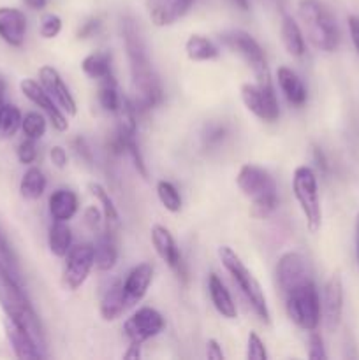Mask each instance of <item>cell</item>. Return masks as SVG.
<instances>
[{
	"mask_svg": "<svg viewBox=\"0 0 359 360\" xmlns=\"http://www.w3.org/2000/svg\"><path fill=\"white\" fill-rule=\"evenodd\" d=\"M165 320L160 313L150 306L136 309L123 323V333L129 343H146L164 330Z\"/></svg>",
	"mask_w": 359,
	"mask_h": 360,
	"instance_id": "cell-9",
	"label": "cell"
},
{
	"mask_svg": "<svg viewBox=\"0 0 359 360\" xmlns=\"http://www.w3.org/2000/svg\"><path fill=\"white\" fill-rule=\"evenodd\" d=\"M206 357L211 359V360H224V352H222V347L220 343H218L217 340H208L206 343Z\"/></svg>",
	"mask_w": 359,
	"mask_h": 360,
	"instance_id": "cell-47",
	"label": "cell"
},
{
	"mask_svg": "<svg viewBox=\"0 0 359 360\" xmlns=\"http://www.w3.org/2000/svg\"><path fill=\"white\" fill-rule=\"evenodd\" d=\"M196 0H144L146 14L151 23L158 28H165L182 20Z\"/></svg>",
	"mask_w": 359,
	"mask_h": 360,
	"instance_id": "cell-17",
	"label": "cell"
},
{
	"mask_svg": "<svg viewBox=\"0 0 359 360\" xmlns=\"http://www.w3.org/2000/svg\"><path fill=\"white\" fill-rule=\"evenodd\" d=\"M84 225L90 229L92 232H97L101 229L102 220H104V214H102V210L97 206H88L83 213Z\"/></svg>",
	"mask_w": 359,
	"mask_h": 360,
	"instance_id": "cell-43",
	"label": "cell"
},
{
	"mask_svg": "<svg viewBox=\"0 0 359 360\" xmlns=\"http://www.w3.org/2000/svg\"><path fill=\"white\" fill-rule=\"evenodd\" d=\"M284 299L285 311L292 323L308 333L317 330L322 315H320V295L312 278L284 294Z\"/></svg>",
	"mask_w": 359,
	"mask_h": 360,
	"instance_id": "cell-5",
	"label": "cell"
},
{
	"mask_svg": "<svg viewBox=\"0 0 359 360\" xmlns=\"http://www.w3.org/2000/svg\"><path fill=\"white\" fill-rule=\"evenodd\" d=\"M127 308H129V304H127L125 292H123V281H113L102 294L101 306H99V313H101L102 320L104 322H115L123 315Z\"/></svg>",
	"mask_w": 359,
	"mask_h": 360,
	"instance_id": "cell-23",
	"label": "cell"
},
{
	"mask_svg": "<svg viewBox=\"0 0 359 360\" xmlns=\"http://www.w3.org/2000/svg\"><path fill=\"white\" fill-rule=\"evenodd\" d=\"M46 185H48V179H46L44 172L39 167H28L25 171V174L21 176L20 181V193L23 199L27 200H37L44 195Z\"/></svg>",
	"mask_w": 359,
	"mask_h": 360,
	"instance_id": "cell-29",
	"label": "cell"
},
{
	"mask_svg": "<svg viewBox=\"0 0 359 360\" xmlns=\"http://www.w3.org/2000/svg\"><path fill=\"white\" fill-rule=\"evenodd\" d=\"M220 42L222 46L232 51L234 55H238L246 65L252 69L253 76L263 77L270 74V67H267L266 53L260 48L259 42L248 34V32L243 30H227L220 34Z\"/></svg>",
	"mask_w": 359,
	"mask_h": 360,
	"instance_id": "cell-7",
	"label": "cell"
},
{
	"mask_svg": "<svg viewBox=\"0 0 359 360\" xmlns=\"http://www.w3.org/2000/svg\"><path fill=\"white\" fill-rule=\"evenodd\" d=\"M239 94H241L245 108L256 118L267 123H273L280 118V104H278L271 74L256 77V83H243L239 88Z\"/></svg>",
	"mask_w": 359,
	"mask_h": 360,
	"instance_id": "cell-6",
	"label": "cell"
},
{
	"mask_svg": "<svg viewBox=\"0 0 359 360\" xmlns=\"http://www.w3.org/2000/svg\"><path fill=\"white\" fill-rule=\"evenodd\" d=\"M48 210L53 221H69L80 210V199L70 188H58L49 195Z\"/></svg>",
	"mask_w": 359,
	"mask_h": 360,
	"instance_id": "cell-22",
	"label": "cell"
},
{
	"mask_svg": "<svg viewBox=\"0 0 359 360\" xmlns=\"http://www.w3.org/2000/svg\"><path fill=\"white\" fill-rule=\"evenodd\" d=\"M155 190H157V197L165 211H169V213H180L182 211V193L178 192V188L171 181L160 179Z\"/></svg>",
	"mask_w": 359,
	"mask_h": 360,
	"instance_id": "cell-34",
	"label": "cell"
},
{
	"mask_svg": "<svg viewBox=\"0 0 359 360\" xmlns=\"http://www.w3.org/2000/svg\"><path fill=\"white\" fill-rule=\"evenodd\" d=\"M298 14L306 37L320 51L331 53L338 48L340 34L336 21L320 0H299Z\"/></svg>",
	"mask_w": 359,
	"mask_h": 360,
	"instance_id": "cell-2",
	"label": "cell"
},
{
	"mask_svg": "<svg viewBox=\"0 0 359 360\" xmlns=\"http://www.w3.org/2000/svg\"><path fill=\"white\" fill-rule=\"evenodd\" d=\"M39 83L42 84L49 97L58 104V108L65 112L67 116H74L77 112L76 98L73 97L70 90L67 88L65 81L62 79L58 70L53 65H42L39 69Z\"/></svg>",
	"mask_w": 359,
	"mask_h": 360,
	"instance_id": "cell-14",
	"label": "cell"
},
{
	"mask_svg": "<svg viewBox=\"0 0 359 360\" xmlns=\"http://www.w3.org/2000/svg\"><path fill=\"white\" fill-rule=\"evenodd\" d=\"M277 83L280 86L282 94L287 98V102L296 108H301L305 105L308 94H306V86L303 84L301 77L294 72L289 67L282 65L277 69Z\"/></svg>",
	"mask_w": 359,
	"mask_h": 360,
	"instance_id": "cell-24",
	"label": "cell"
},
{
	"mask_svg": "<svg viewBox=\"0 0 359 360\" xmlns=\"http://www.w3.org/2000/svg\"><path fill=\"white\" fill-rule=\"evenodd\" d=\"M308 359L312 360H326L327 354L324 348V340L317 330H310L308 336Z\"/></svg>",
	"mask_w": 359,
	"mask_h": 360,
	"instance_id": "cell-41",
	"label": "cell"
},
{
	"mask_svg": "<svg viewBox=\"0 0 359 360\" xmlns=\"http://www.w3.org/2000/svg\"><path fill=\"white\" fill-rule=\"evenodd\" d=\"M122 37L123 46H125L127 60H129L130 65V72L151 67L144 39L141 35L139 27H137V23L132 18H123L122 20Z\"/></svg>",
	"mask_w": 359,
	"mask_h": 360,
	"instance_id": "cell-15",
	"label": "cell"
},
{
	"mask_svg": "<svg viewBox=\"0 0 359 360\" xmlns=\"http://www.w3.org/2000/svg\"><path fill=\"white\" fill-rule=\"evenodd\" d=\"M125 155H129V158L132 160V165H134V169L137 171V174H139L143 179H148V167H146V164H144L143 155H141L139 144H137L136 136H132L127 139Z\"/></svg>",
	"mask_w": 359,
	"mask_h": 360,
	"instance_id": "cell-36",
	"label": "cell"
},
{
	"mask_svg": "<svg viewBox=\"0 0 359 360\" xmlns=\"http://www.w3.org/2000/svg\"><path fill=\"white\" fill-rule=\"evenodd\" d=\"M48 246L53 255L65 259V255L73 248V231L67 221H53L48 231Z\"/></svg>",
	"mask_w": 359,
	"mask_h": 360,
	"instance_id": "cell-28",
	"label": "cell"
},
{
	"mask_svg": "<svg viewBox=\"0 0 359 360\" xmlns=\"http://www.w3.org/2000/svg\"><path fill=\"white\" fill-rule=\"evenodd\" d=\"M27 35V16L16 7H0V39L11 48H21Z\"/></svg>",
	"mask_w": 359,
	"mask_h": 360,
	"instance_id": "cell-18",
	"label": "cell"
},
{
	"mask_svg": "<svg viewBox=\"0 0 359 360\" xmlns=\"http://www.w3.org/2000/svg\"><path fill=\"white\" fill-rule=\"evenodd\" d=\"M81 70L90 79L101 81L111 72V55L108 51H94L81 60Z\"/></svg>",
	"mask_w": 359,
	"mask_h": 360,
	"instance_id": "cell-30",
	"label": "cell"
},
{
	"mask_svg": "<svg viewBox=\"0 0 359 360\" xmlns=\"http://www.w3.org/2000/svg\"><path fill=\"white\" fill-rule=\"evenodd\" d=\"M231 2L241 11H248L250 9V0H231Z\"/></svg>",
	"mask_w": 359,
	"mask_h": 360,
	"instance_id": "cell-52",
	"label": "cell"
},
{
	"mask_svg": "<svg viewBox=\"0 0 359 360\" xmlns=\"http://www.w3.org/2000/svg\"><path fill=\"white\" fill-rule=\"evenodd\" d=\"M217 253L222 266H224V269L231 274L232 281L238 285L241 294L245 295L248 304L252 306L253 313H256L264 323H270L271 313H270V308H267L266 295H264L259 281L253 278V274L250 273L248 267L243 264V260L239 259V255L231 248V246H220Z\"/></svg>",
	"mask_w": 359,
	"mask_h": 360,
	"instance_id": "cell-3",
	"label": "cell"
},
{
	"mask_svg": "<svg viewBox=\"0 0 359 360\" xmlns=\"http://www.w3.org/2000/svg\"><path fill=\"white\" fill-rule=\"evenodd\" d=\"M20 90L21 94L32 102V104L37 105V108L48 116L53 129L58 130V132H67V130H69L67 115L58 108V104L49 97V94L42 88V84L39 83V81L30 79V77H25V79H21L20 83Z\"/></svg>",
	"mask_w": 359,
	"mask_h": 360,
	"instance_id": "cell-11",
	"label": "cell"
},
{
	"mask_svg": "<svg viewBox=\"0 0 359 360\" xmlns=\"http://www.w3.org/2000/svg\"><path fill=\"white\" fill-rule=\"evenodd\" d=\"M150 239L158 259H160L169 269L175 271L178 276H185V273H183L182 252H180L178 243H176L171 231H169L168 227H164V225L155 224L150 231Z\"/></svg>",
	"mask_w": 359,
	"mask_h": 360,
	"instance_id": "cell-16",
	"label": "cell"
},
{
	"mask_svg": "<svg viewBox=\"0 0 359 360\" xmlns=\"http://www.w3.org/2000/svg\"><path fill=\"white\" fill-rule=\"evenodd\" d=\"M292 193L305 217L310 234H317L322 225V206H320L319 181L317 174L308 165H298L292 172Z\"/></svg>",
	"mask_w": 359,
	"mask_h": 360,
	"instance_id": "cell-4",
	"label": "cell"
},
{
	"mask_svg": "<svg viewBox=\"0 0 359 360\" xmlns=\"http://www.w3.org/2000/svg\"><path fill=\"white\" fill-rule=\"evenodd\" d=\"M70 146H73L74 153L77 155V158H81V162H84L87 165L94 164V151H92L90 144L87 143V139H84V137L80 136V137H76V139H73Z\"/></svg>",
	"mask_w": 359,
	"mask_h": 360,
	"instance_id": "cell-42",
	"label": "cell"
},
{
	"mask_svg": "<svg viewBox=\"0 0 359 360\" xmlns=\"http://www.w3.org/2000/svg\"><path fill=\"white\" fill-rule=\"evenodd\" d=\"M125 359H141V345L139 343H130L129 350L123 354Z\"/></svg>",
	"mask_w": 359,
	"mask_h": 360,
	"instance_id": "cell-50",
	"label": "cell"
},
{
	"mask_svg": "<svg viewBox=\"0 0 359 360\" xmlns=\"http://www.w3.org/2000/svg\"><path fill=\"white\" fill-rule=\"evenodd\" d=\"M6 334L11 347H13L14 355H16L18 359L35 360L44 357L41 352L42 348L39 347L37 341L30 336V333L9 319H6Z\"/></svg>",
	"mask_w": 359,
	"mask_h": 360,
	"instance_id": "cell-20",
	"label": "cell"
},
{
	"mask_svg": "<svg viewBox=\"0 0 359 360\" xmlns=\"http://www.w3.org/2000/svg\"><path fill=\"white\" fill-rule=\"evenodd\" d=\"M0 266H2L4 269L9 271L13 276H16L18 280H20L18 260H16V257H14V252H13V248L9 246V243H7V239L4 238L2 232H0Z\"/></svg>",
	"mask_w": 359,
	"mask_h": 360,
	"instance_id": "cell-37",
	"label": "cell"
},
{
	"mask_svg": "<svg viewBox=\"0 0 359 360\" xmlns=\"http://www.w3.org/2000/svg\"><path fill=\"white\" fill-rule=\"evenodd\" d=\"M313 160H315V165L320 169V171H322V172L327 171L326 157H324L322 150H320V148H317V146L313 148Z\"/></svg>",
	"mask_w": 359,
	"mask_h": 360,
	"instance_id": "cell-49",
	"label": "cell"
},
{
	"mask_svg": "<svg viewBox=\"0 0 359 360\" xmlns=\"http://www.w3.org/2000/svg\"><path fill=\"white\" fill-rule=\"evenodd\" d=\"M236 185H238L239 192L246 199H250V202L278 195L273 176L266 169L256 164H245L239 167L238 174H236Z\"/></svg>",
	"mask_w": 359,
	"mask_h": 360,
	"instance_id": "cell-10",
	"label": "cell"
},
{
	"mask_svg": "<svg viewBox=\"0 0 359 360\" xmlns=\"http://www.w3.org/2000/svg\"><path fill=\"white\" fill-rule=\"evenodd\" d=\"M348 32H351L352 44H354L355 51L359 53V16H348Z\"/></svg>",
	"mask_w": 359,
	"mask_h": 360,
	"instance_id": "cell-48",
	"label": "cell"
},
{
	"mask_svg": "<svg viewBox=\"0 0 359 360\" xmlns=\"http://www.w3.org/2000/svg\"><path fill=\"white\" fill-rule=\"evenodd\" d=\"M4 91H6V84L0 81V105L4 104Z\"/></svg>",
	"mask_w": 359,
	"mask_h": 360,
	"instance_id": "cell-54",
	"label": "cell"
},
{
	"mask_svg": "<svg viewBox=\"0 0 359 360\" xmlns=\"http://www.w3.org/2000/svg\"><path fill=\"white\" fill-rule=\"evenodd\" d=\"M358 262H359V260H358Z\"/></svg>",
	"mask_w": 359,
	"mask_h": 360,
	"instance_id": "cell-55",
	"label": "cell"
},
{
	"mask_svg": "<svg viewBox=\"0 0 359 360\" xmlns=\"http://www.w3.org/2000/svg\"><path fill=\"white\" fill-rule=\"evenodd\" d=\"M62 32V18L56 16V14L48 13L41 18V23H39V34L42 39H55L56 35Z\"/></svg>",
	"mask_w": 359,
	"mask_h": 360,
	"instance_id": "cell-38",
	"label": "cell"
},
{
	"mask_svg": "<svg viewBox=\"0 0 359 360\" xmlns=\"http://www.w3.org/2000/svg\"><path fill=\"white\" fill-rule=\"evenodd\" d=\"M320 315H322V322L327 333H336L341 323V315H344V283H341V276L338 273H334L324 285L322 299H320Z\"/></svg>",
	"mask_w": 359,
	"mask_h": 360,
	"instance_id": "cell-12",
	"label": "cell"
},
{
	"mask_svg": "<svg viewBox=\"0 0 359 360\" xmlns=\"http://www.w3.org/2000/svg\"><path fill=\"white\" fill-rule=\"evenodd\" d=\"M225 137V129L220 125H211L210 129H208L206 136H204V143L208 144V146H213V144H218L220 141H224Z\"/></svg>",
	"mask_w": 359,
	"mask_h": 360,
	"instance_id": "cell-46",
	"label": "cell"
},
{
	"mask_svg": "<svg viewBox=\"0 0 359 360\" xmlns=\"http://www.w3.org/2000/svg\"><path fill=\"white\" fill-rule=\"evenodd\" d=\"M122 98L123 97L120 95L118 84H116V79L113 74H109V76L102 77V79L99 81L97 101H99V105H101L106 112H113V115H116L120 104H122Z\"/></svg>",
	"mask_w": 359,
	"mask_h": 360,
	"instance_id": "cell-31",
	"label": "cell"
},
{
	"mask_svg": "<svg viewBox=\"0 0 359 360\" xmlns=\"http://www.w3.org/2000/svg\"><path fill=\"white\" fill-rule=\"evenodd\" d=\"M267 350L264 341L260 340L259 334L256 330H250L248 338H246V359L252 360H267Z\"/></svg>",
	"mask_w": 359,
	"mask_h": 360,
	"instance_id": "cell-39",
	"label": "cell"
},
{
	"mask_svg": "<svg viewBox=\"0 0 359 360\" xmlns=\"http://www.w3.org/2000/svg\"><path fill=\"white\" fill-rule=\"evenodd\" d=\"M46 129H48V122H46V116L42 112L30 111L21 120V132L28 139H42L46 134Z\"/></svg>",
	"mask_w": 359,
	"mask_h": 360,
	"instance_id": "cell-35",
	"label": "cell"
},
{
	"mask_svg": "<svg viewBox=\"0 0 359 360\" xmlns=\"http://www.w3.org/2000/svg\"><path fill=\"white\" fill-rule=\"evenodd\" d=\"M99 30H101V20H99V18H88V20L83 21L81 27L77 28L76 37L81 39V41H84V39L94 37Z\"/></svg>",
	"mask_w": 359,
	"mask_h": 360,
	"instance_id": "cell-44",
	"label": "cell"
},
{
	"mask_svg": "<svg viewBox=\"0 0 359 360\" xmlns=\"http://www.w3.org/2000/svg\"><path fill=\"white\" fill-rule=\"evenodd\" d=\"M355 252H358V260H359V213L355 218Z\"/></svg>",
	"mask_w": 359,
	"mask_h": 360,
	"instance_id": "cell-53",
	"label": "cell"
},
{
	"mask_svg": "<svg viewBox=\"0 0 359 360\" xmlns=\"http://www.w3.org/2000/svg\"><path fill=\"white\" fill-rule=\"evenodd\" d=\"M308 262L299 252H285L277 262V281L282 294H287L303 281L310 280Z\"/></svg>",
	"mask_w": 359,
	"mask_h": 360,
	"instance_id": "cell-13",
	"label": "cell"
},
{
	"mask_svg": "<svg viewBox=\"0 0 359 360\" xmlns=\"http://www.w3.org/2000/svg\"><path fill=\"white\" fill-rule=\"evenodd\" d=\"M187 58L192 62H211L220 56V49L210 37L201 34H192L185 42Z\"/></svg>",
	"mask_w": 359,
	"mask_h": 360,
	"instance_id": "cell-27",
	"label": "cell"
},
{
	"mask_svg": "<svg viewBox=\"0 0 359 360\" xmlns=\"http://www.w3.org/2000/svg\"><path fill=\"white\" fill-rule=\"evenodd\" d=\"M94 259L95 269L101 273H108L118 262V246H116V239L109 227L108 231L99 234L97 241L94 243Z\"/></svg>",
	"mask_w": 359,
	"mask_h": 360,
	"instance_id": "cell-25",
	"label": "cell"
},
{
	"mask_svg": "<svg viewBox=\"0 0 359 360\" xmlns=\"http://www.w3.org/2000/svg\"><path fill=\"white\" fill-rule=\"evenodd\" d=\"M88 192H90V195L94 197L95 200H97V204L101 206L102 210V214H104V220L106 224H108V227L111 229L113 225H118L120 224V214H118V210H116L115 202H113L111 195H109V192L106 190L104 185H101V183H88Z\"/></svg>",
	"mask_w": 359,
	"mask_h": 360,
	"instance_id": "cell-32",
	"label": "cell"
},
{
	"mask_svg": "<svg viewBox=\"0 0 359 360\" xmlns=\"http://www.w3.org/2000/svg\"><path fill=\"white\" fill-rule=\"evenodd\" d=\"M95 267L94 245L92 243H81L73 245L70 252L65 255V266H63L62 281L67 290L74 292L84 285L90 276L92 269Z\"/></svg>",
	"mask_w": 359,
	"mask_h": 360,
	"instance_id": "cell-8",
	"label": "cell"
},
{
	"mask_svg": "<svg viewBox=\"0 0 359 360\" xmlns=\"http://www.w3.org/2000/svg\"><path fill=\"white\" fill-rule=\"evenodd\" d=\"M49 160L55 165L56 169H65L67 162H69V157H67V151L63 146H53L49 150Z\"/></svg>",
	"mask_w": 359,
	"mask_h": 360,
	"instance_id": "cell-45",
	"label": "cell"
},
{
	"mask_svg": "<svg viewBox=\"0 0 359 360\" xmlns=\"http://www.w3.org/2000/svg\"><path fill=\"white\" fill-rule=\"evenodd\" d=\"M23 2H25V6L30 7V9L41 11V9H44L46 4H48V0H23Z\"/></svg>",
	"mask_w": 359,
	"mask_h": 360,
	"instance_id": "cell-51",
	"label": "cell"
},
{
	"mask_svg": "<svg viewBox=\"0 0 359 360\" xmlns=\"http://www.w3.org/2000/svg\"><path fill=\"white\" fill-rule=\"evenodd\" d=\"M280 39L285 51H287L292 58H301V56H305L306 53L305 34H303L298 21H296L292 16H289V14H285V16L282 18Z\"/></svg>",
	"mask_w": 359,
	"mask_h": 360,
	"instance_id": "cell-26",
	"label": "cell"
},
{
	"mask_svg": "<svg viewBox=\"0 0 359 360\" xmlns=\"http://www.w3.org/2000/svg\"><path fill=\"white\" fill-rule=\"evenodd\" d=\"M153 273L155 269L150 262L137 264L136 267L129 271V274L123 280V292H125L129 308L143 301L144 295L148 294L151 281H153Z\"/></svg>",
	"mask_w": 359,
	"mask_h": 360,
	"instance_id": "cell-19",
	"label": "cell"
},
{
	"mask_svg": "<svg viewBox=\"0 0 359 360\" xmlns=\"http://www.w3.org/2000/svg\"><path fill=\"white\" fill-rule=\"evenodd\" d=\"M16 155H18V160H20L23 165L34 164L35 158H37V148H35V141L25 137V139L18 144Z\"/></svg>",
	"mask_w": 359,
	"mask_h": 360,
	"instance_id": "cell-40",
	"label": "cell"
},
{
	"mask_svg": "<svg viewBox=\"0 0 359 360\" xmlns=\"http://www.w3.org/2000/svg\"><path fill=\"white\" fill-rule=\"evenodd\" d=\"M0 308L6 313V319L13 320L18 326L27 329L30 336L37 341L41 348L46 347L44 330L37 313L32 308L20 280L0 266Z\"/></svg>",
	"mask_w": 359,
	"mask_h": 360,
	"instance_id": "cell-1",
	"label": "cell"
},
{
	"mask_svg": "<svg viewBox=\"0 0 359 360\" xmlns=\"http://www.w3.org/2000/svg\"><path fill=\"white\" fill-rule=\"evenodd\" d=\"M208 294H210L211 304L217 309L218 315L227 320H234L238 316V308H236L234 299H232L231 292L227 290V287H225L218 274H208Z\"/></svg>",
	"mask_w": 359,
	"mask_h": 360,
	"instance_id": "cell-21",
	"label": "cell"
},
{
	"mask_svg": "<svg viewBox=\"0 0 359 360\" xmlns=\"http://www.w3.org/2000/svg\"><path fill=\"white\" fill-rule=\"evenodd\" d=\"M21 115L20 108H16L14 104H2L0 105V137H9L16 136L18 130L21 129Z\"/></svg>",
	"mask_w": 359,
	"mask_h": 360,
	"instance_id": "cell-33",
	"label": "cell"
}]
</instances>
